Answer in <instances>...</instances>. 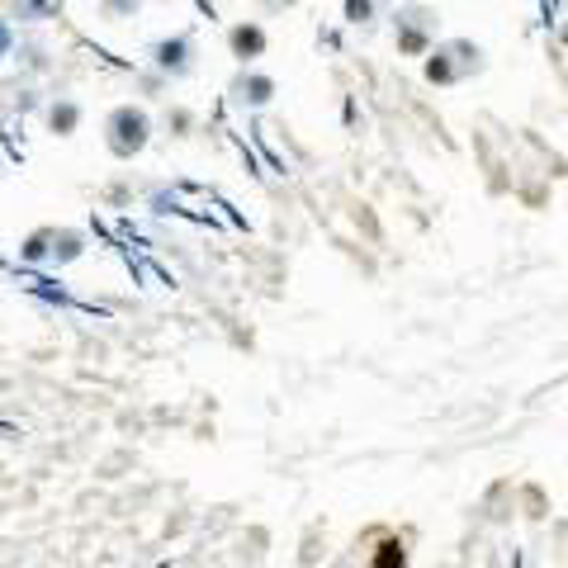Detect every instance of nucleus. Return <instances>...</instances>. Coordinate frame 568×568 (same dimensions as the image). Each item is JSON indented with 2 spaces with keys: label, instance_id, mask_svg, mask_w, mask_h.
<instances>
[{
  "label": "nucleus",
  "instance_id": "obj_1",
  "mask_svg": "<svg viewBox=\"0 0 568 568\" xmlns=\"http://www.w3.org/2000/svg\"><path fill=\"white\" fill-rule=\"evenodd\" d=\"M109 128H114V152H138L142 138H147V119L133 114V109H119L109 119Z\"/></svg>",
  "mask_w": 568,
  "mask_h": 568
},
{
  "label": "nucleus",
  "instance_id": "obj_2",
  "mask_svg": "<svg viewBox=\"0 0 568 568\" xmlns=\"http://www.w3.org/2000/svg\"><path fill=\"white\" fill-rule=\"evenodd\" d=\"M57 5H62V0H15V15L19 19H48V15H57Z\"/></svg>",
  "mask_w": 568,
  "mask_h": 568
},
{
  "label": "nucleus",
  "instance_id": "obj_3",
  "mask_svg": "<svg viewBox=\"0 0 568 568\" xmlns=\"http://www.w3.org/2000/svg\"><path fill=\"white\" fill-rule=\"evenodd\" d=\"M185 53H190V43H185V38H176V43H161V48H157V62H161V67L185 71Z\"/></svg>",
  "mask_w": 568,
  "mask_h": 568
},
{
  "label": "nucleus",
  "instance_id": "obj_4",
  "mask_svg": "<svg viewBox=\"0 0 568 568\" xmlns=\"http://www.w3.org/2000/svg\"><path fill=\"white\" fill-rule=\"evenodd\" d=\"M232 48H237V53H261V29H237V34H232Z\"/></svg>",
  "mask_w": 568,
  "mask_h": 568
},
{
  "label": "nucleus",
  "instance_id": "obj_5",
  "mask_svg": "<svg viewBox=\"0 0 568 568\" xmlns=\"http://www.w3.org/2000/svg\"><path fill=\"white\" fill-rule=\"evenodd\" d=\"M71 124H76V109H71V105H57V109H53V128H62V133H67Z\"/></svg>",
  "mask_w": 568,
  "mask_h": 568
},
{
  "label": "nucleus",
  "instance_id": "obj_6",
  "mask_svg": "<svg viewBox=\"0 0 568 568\" xmlns=\"http://www.w3.org/2000/svg\"><path fill=\"white\" fill-rule=\"evenodd\" d=\"M10 48H15V29L0 19V57H10Z\"/></svg>",
  "mask_w": 568,
  "mask_h": 568
},
{
  "label": "nucleus",
  "instance_id": "obj_7",
  "mask_svg": "<svg viewBox=\"0 0 568 568\" xmlns=\"http://www.w3.org/2000/svg\"><path fill=\"white\" fill-rule=\"evenodd\" d=\"M370 5H374V0H351L346 10H351V19H365V15H370Z\"/></svg>",
  "mask_w": 568,
  "mask_h": 568
}]
</instances>
